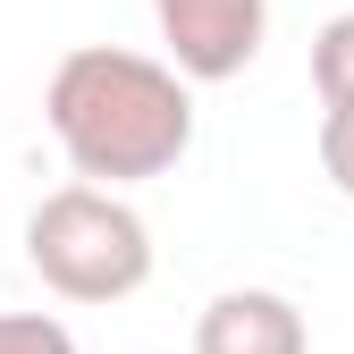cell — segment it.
Masks as SVG:
<instances>
[{
	"label": "cell",
	"instance_id": "6da1fadb",
	"mask_svg": "<svg viewBox=\"0 0 354 354\" xmlns=\"http://www.w3.org/2000/svg\"><path fill=\"white\" fill-rule=\"evenodd\" d=\"M42 118H51V144L68 152L76 177L144 186L194 152V76L152 51L76 42L42 84Z\"/></svg>",
	"mask_w": 354,
	"mask_h": 354
},
{
	"label": "cell",
	"instance_id": "7a4b0ae2",
	"mask_svg": "<svg viewBox=\"0 0 354 354\" xmlns=\"http://www.w3.org/2000/svg\"><path fill=\"white\" fill-rule=\"evenodd\" d=\"M26 261L59 304H127L152 279V219L127 203V186L76 177L26 211Z\"/></svg>",
	"mask_w": 354,
	"mask_h": 354
},
{
	"label": "cell",
	"instance_id": "3957f363",
	"mask_svg": "<svg viewBox=\"0 0 354 354\" xmlns=\"http://www.w3.org/2000/svg\"><path fill=\"white\" fill-rule=\"evenodd\" d=\"M152 26L169 42V59L194 84H228L261 59L270 34V0H152Z\"/></svg>",
	"mask_w": 354,
	"mask_h": 354
},
{
	"label": "cell",
	"instance_id": "277c9868",
	"mask_svg": "<svg viewBox=\"0 0 354 354\" xmlns=\"http://www.w3.org/2000/svg\"><path fill=\"white\" fill-rule=\"evenodd\" d=\"M194 354H313V329H304L295 295H279V287H228V295L203 304Z\"/></svg>",
	"mask_w": 354,
	"mask_h": 354
},
{
	"label": "cell",
	"instance_id": "5b68a950",
	"mask_svg": "<svg viewBox=\"0 0 354 354\" xmlns=\"http://www.w3.org/2000/svg\"><path fill=\"white\" fill-rule=\"evenodd\" d=\"M313 93H321V110L354 102V9H337L313 34Z\"/></svg>",
	"mask_w": 354,
	"mask_h": 354
},
{
	"label": "cell",
	"instance_id": "8992f818",
	"mask_svg": "<svg viewBox=\"0 0 354 354\" xmlns=\"http://www.w3.org/2000/svg\"><path fill=\"white\" fill-rule=\"evenodd\" d=\"M0 354H76V329L51 313H0Z\"/></svg>",
	"mask_w": 354,
	"mask_h": 354
},
{
	"label": "cell",
	"instance_id": "52a82bcc",
	"mask_svg": "<svg viewBox=\"0 0 354 354\" xmlns=\"http://www.w3.org/2000/svg\"><path fill=\"white\" fill-rule=\"evenodd\" d=\"M321 177L354 203V102H337V110H321Z\"/></svg>",
	"mask_w": 354,
	"mask_h": 354
}]
</instances>
